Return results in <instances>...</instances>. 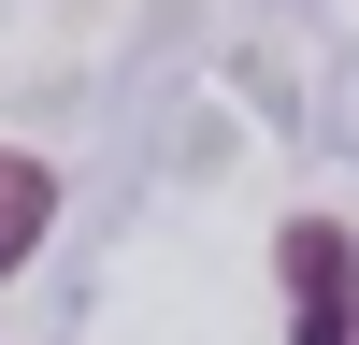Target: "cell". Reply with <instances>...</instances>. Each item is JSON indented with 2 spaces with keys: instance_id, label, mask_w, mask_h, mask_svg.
Listing matches in <instances>:
<instances>
[{
  "instance_id": "cell-1",
  "label": "cell",
  "mask_w": 359,
  "mask_h": 345,
  "mask_svg": "<svg viewBox=\"0 0 359 345\" xmlns=\"http://www.w3.org/2000/svg\"><path fill=\"white\" fill-rule=\"evenodd\" d=\"M273 273H287V345H359V245H345V216H287Z\"/></svg>"
},
{
  "instance_id": "cell-2",
  "label": "cell",
  "mask_w": 359,
  "mask_h": 345,
  "mask_svg": "<svg viewBox=\"0 0 359 345\" xmlns=\"http://www.w3.org/2000/svg\"><path fill=\"white\" fill-rule=\"evenodd\" d=\"M43 230H57V172L29 158V144H0V273H15Z\"/></svg>"
}]
</instances>
